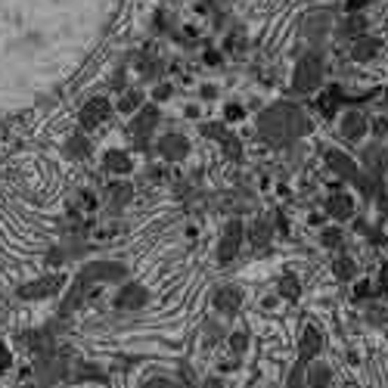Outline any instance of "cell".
Returning <instances> with one entry per match:
<instances>
[{
    "mask_svg": "<svg viewBox=\"0 0 388 388\" xmlns=\"http://www.w3.org/2000/svg\"><path fill=\"white\" fill-rule=\"evenodd\" d=\"M239 239H243V227H239V224H227L224 236H220L218 258L220 261H230L233 255H236V249H239Z\"/></svg>",
    "mask_w": 388,
    "mask_h": 388,
    "instance_id": "8992f818",
    "label": "cell"
},
{
    "mask_svg": "<svg viewBox=\"0 0 388 388\" xmlns=\"http://www.w3.org/2000/svg\"><path fill=\"white\" fill-rule=\"evenodd\" d=\"M156 124H159V109L156 106H146V109H140L137 115H134L131 137H134V143H137V149L146 152V143H149V134L156 131Z\"/></svg>",
    "mask_w": 388,
    "mask_h": 388,
    "instance_id": "3957f363",
    "label": "cell"
},
{
    "mask_svg": "<svg viewBox=\"0 0 388 388\" xmlns=\"http://www.w3.org/2000/svg\"><path fill=\"white\" fill-rule=\"evenodd\" d=\"M118 305H124V307H140V305H146V289H143V286H128V289L118 296Z\"/></svg>",
    "mask_w": 388,
    "mask_h": 388,
    "instance_id": "8fae6325",
    "label": "cell"
},
{
    "mask_svg": "<svg viewBox=\"0 0 388 388\" xmlns=\"http://www.w3.org/2000/svg\"><path fill=\"white\" fill-rule=\"evenodd\" d=\"M258 128H261V134H264L267 140L280 143V140H286V137H292V134L302 131L305 118H302V112L292 109L289 103H277V106H270L267 112H261Z\"/></svg>",
    "mask_w": 388,
    "mask_h": 388,
    "instance_id": "6da1fadb",
    "label": "cell"
},
{
    "mask_svg": "<svg viewBox=\"0 0 388 388\" xmlns=\"http://www.w3.org/2000/svg\"><path fill=\"white\" fill-rule=\"evenodd\" d=\"M103 168L109 174H131V156L124 149H109L103 156Z\"/></svg>",
    "mask_w": 388,
    "mask_h": 388,
    "instance_id": "ba28073f",
    "label": "cell"
},
{
    "mask_svg": "<svg viewBox=\"0 0 388 388\" xmlns=\"http://www.w3.org/2000/svg\"><path fill=\"white\" fill-rule=\"evenodd\" d=\"M65 152H69L72 159H84L87 152H90V140H87L84 134H72L69 143H65Z\"/></svg>",
    "mask_w": 388,
    "mask_h": 388,
    "instance_id": "30bf717a",
    "label": "cell"
},
{
    "mask_svg": "<svg viewBox=\"0 0 388 388\" xmlns=\"http://www.w3.org/2000/svg\"><path fill=\"white\" fill-rule=\"evenodd\" d=\"M376 41H373V38H360L357 44H354V59H360V63H364V59H370V56H376Z\"/></svg>",
    "mask_w": 388,
    "mask_h": 388,
    "instance_id": "7c38bea8",
    "label": "cell"
},
{
    "mask_svg": "<svg viewBox=\"0 0 388 388\" xmlns=\"http://www.w3.org/2000/svg\"><path fill=\"white\" fill-rule=\"evenodd\" d=\"M215 93H218V90H215V87H211V84H205V87H202V97H205V99H211V97H215Z\"/></svg>",
    "mask_w": 388,
    "mask_h": 388,
    "instance_id": "ac0fdd59",
    "label": "cell"
},
{
    "mask_svg": "<svg viewBox=\"0 0 388 388\" xmlns=\"http://www.w3.org/2000/svg\"><path fill=\"white\" fill-rule=\"evenodd\" d=\"M239 115H243V109H239L236 103H230V106H227V118H239Z\"/></svg>",
    "mask_w": 388,
    "mask_h": 388,
    "instance_id": "2e32d148",
    "label": "cell"
},
{
    "mask_svg": "<svg viewBox=\"0 0 388 388\" xmlns=\"http://www.w3.org/2000/svg\"><path fill=\"white\" fill-rule=\"evenodd\" d=\"M364 6V0H348V10H360Z\"/></svg>",
    "mask_w": 388,
    "mask_h": 388,
    "instance_id": "d6986e66",
    "label": "cell"
},
{
    "mask_svg": "<svg viewBox=\"0 0 388 388\" xmlns=\"http://www.w3.org/2000/svg\"><path fill=\"white\" fill-rule=\"evenodd\" d=\"M112 87H124V69L115 72V78H112Z\"/></svg>",
    "mask_w": 388,
    "mask_h": 388,
    "instance_id": "e0dca14e",
    "label": "cell"
},
{
    "mask_svg": "<svg viewBox=\"0 0 388 388\" xmlns=\"http://www.w3.org/2000/svg\"><path fill=\"white\" fill-rule=\"evenodd\" d=\"M140 106V93H128V97L122 99V112H131V109H137Z\"/></svg>",
    "mask_w": 388,
    "mask_h": 388,
    "instance_id": "5bb4252c",
    "label": "cell"
},
{
    "mask_svg": "<svg viewBox=\"0 0 388 388\" xmlns=\"http://www.w3.org/2000/svg\"><path fill=\"white\" fill-rule=\"evenodd\" d=\"M292 87L298 93H311L320 87V59L317 56H302L296 65V75H292Z\"/></svg>",
    "mask_w": 388,
    "mask_h": 388,
    "instance_id": "7a4b0ae2",
    "label": "cell"
},
{
    "mask_svg": "<svg viewBox=\"0 0 388 388\" xmlns=\"http://www.w3.org/2000/svg\"><path fill=\"white\" fill-rule=\"evenodd\" d=\"M342 134H345V140H360L366 134V118L360 115V112H345Z\"/></svg>",
    "mask_w": 388,
    "mask_h": 388,
    "instance_id": "9c48e42d",
    "label": "cell"
},
{
    "mask_svg": "<svg viewBox=\"0 0 388 388\" xmlns=\"http://www.w3.org/2000/svg\"><path fill=\"white\" fill-rule=\"evenodd\" d=\"M109 115H112L109 99L97 97V99H90V103H84V109H81V115H78V122H81V128L90 131V128H97V124H103Z\"/></svg>",
    "mask_w": 388,
    "mask_h": 388,
    "instance_id": "277c9868",
    "label": "cell"
},
{
    "mask_svg": "<svg viewBox=\"0 0 388 388\" xmlns=\"http://www.w3.org/2000/svg\"><path fill=\"white\" fill-rule=\"evenodd\" d=\"M131 196H134V186L128 184V180H115V184L109 186V199H112L109 211H112V215H118V211L131 202Z\"/></svg>",
    "mask_w": 388,
    "mask_h": 388,
    "instance_id": "52a82bcc",
    "label": "cell"
},
{
    "mask_svg": "<svg viewBox=\"0 0 388 388\" xmlns=\"http://www.w3.org/2000/svg\"><path fill=\"white\" fill-rule=\"evenodd\" d=\"M159 156L165 162H184L190 156V140L180 137V134H168V137L159 140Z\"/></svg>",
    "mask_w": 388,
    "mask_h": 388,
    "instance_id": "5b68a950",
    "label": "cell"
},
{
    "mask_svg": "<svg viewBox=\"0 0 388 388\" xmlns=\"http://www.w3.org/2000/svg\"><path fill=\"white\" fill-rule=\"evenodd\" d=\"M156 99H165V97H171V84H162V87H156V93H152Z\"/></svg>",
    "mask_w": 388,
    "mask_h": 388,
    "instance_id": "9a60e30c",
    "label": "cell"
},
{
    "mask_svg": "<svg viewBox=\"0 0 388 388\" xmlns=\"http://www.w3.org/2000/svg\"><path fill=\"white\" fill-rule=\"evenodd\" d=\"M330 211L336 218H345L348 211H351V202H348V196H332V202H330Z\"/></svg>",
    "mask_w": 388,
    "mask_h": 388,
    "instance_id": "4fadbf2b",
    "label": "cell"
}]
</instances>
